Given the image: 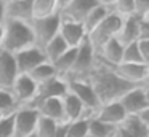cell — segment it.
Instances as JSON below:
<instances>
[{"instance_id":"25","label":"cell","mask_w":149,"mask_h":137,"mask_svg":"<svg viewBox=\"0 0 149 137\" xmlns=\"http://www.w3.org/2000/svg\"><path fill=\"white\" fill-rule=\"evenodd\" d=\"M66 50H69V46L64 43V40H63L59 35L53 37L52 40H50L48 43L42 48V51H43V54H45V57H47V61H48V62L56 61Z\"/></svg>"},{"instance_id":"34","label":"cell","mask_w":149,"mask_h":137,"mask_svg":"<svg viewBox=\"0 0 149 137\" xmlns=\"http://www.w3.org/2000/svg\"><path fill=\"white\" fill-rule=\"evenodd\" d=\"M136 45H138V51H139V56H141L143 62L149 64V38L136 40Z\"/></svg>"},{"instance_id":"37","label":"cell","mask_w":149,"mask_h":137,"mask_svg":"<svg viewBox=\"0 0 149 137\" xmlns=\"http://www.w3.org/2000/svg\"><path fill=\"white\" fill-rule=\"evenodd\" d=\"M53 137H66V123H61V124H59Z\"/></svg>"},{"instance_id":"16","label":"cell","mask_w":149,"mask_h":137,"mask_svg":"<svg viewBox=\"0 0 149 137\" xmlns=\"http://www.w3.org/2000/svg\"><path fill=\"white\" fill-rule=\"evenodd\" d=\"M18 73L19 72L15 62V56L8 51L0 50V88L10 89Z\"/></svg>"},{"instance_id":"7","label":"cell","mask_w":149,"mask_h":137,"mask_svg":"<svg viewBox=\"0 0 149 137\" xmlns=\"http://www.w3.org/2000/svg\"><path fill=\"white\" fill-rule=\"evenodd\" d=\"M119 104L125 110L127 115H138L139 112L149 108V94L148 85L133 86L119 99Z\"/></svg>"},{"instance_id":"29","label":"cell","mask_w":149,"mask_h":137,"mask_svg":"<svg viewBox=\"0 0 149 137\" xmlns=\"http://www.w3.org/2000/svg\"><path fill=\"white\" fill-rule=\"evenodd\" d=\"M88 136V118L66 123V137H87Z\"/></svg>"},{"instance_id":"27","label":"cell","mask_w":149,"mask_h":137,"mask_svg":"<svg viewBox=\"0 0 149 137\" xmlns=\"http://www.w3.org/2000/svg\"><path fill=\"white\" fill-rule=\"evenodd\" d=\"M59 124L61 123H56V121L50 120V118H45V116H40L39 115L36 129H34V136L36 137H53Z\"/></svg>"},{"instance_id":"28","label":"cell","mask_w":149,"mask_h":137,"mask_svg":"<svg viewBox=\"0 0 149 137\" xmlns=\"http://www.w3.org/2000/svg\"><path fill=\"white\" fill-rule=\"evenodd\" d=\"M116 127L111 124L101 123L95 118H88V136L90 137H112Z\"/></svg>"},{"instance_id":"36","label":"cell","mask_w":149,"mask_h":137,"mask_svg":"<svg viewBox=\"0 0 149 137\" xmlns=\"http://www.w3.org/2000/svg\"><path fill=\"white\" fill-rule=\"evenodd\" d=\"M96 3H98V5H101V6H104V8H107V10H112L116 0H96Z\"/></svg>"},{"instance_id":"26","label":"cell","mask_w":149,"mask_h":137,"mask_svg":"<svg viewBox=\"0 0 149 137\" xmlns=\"http://www.w3.org/2000/svg\"><path fill=\"white\" fill-rule=\"evenodd\" d=\"M109 11H111V10L104 8V6H101V5H96V6H95V8L87 14V18L84 19V22H82L85 32L88 34V32L93 30V29L96 27V25L100 24V22L103 21L104 18H106V14H107Z\"/></svg>"},{"instance_id":"5","label":"cell","mask_w":149,"mask_h":137,"mask_svg":"<svg viewBox=\"0 0 149 137\" xmlns=\"http://www.w3.org/2000/svg\"><path fill=\"white\" fill-rule=\"evenodd\" d=\"M66 83H68V92H71L72 96H75L82 102V105L88 113V118H91V115L101 105L91 85L87 80H66Z\"/></svg>"},{"instance_id":"43","label":"cell","mask_w":149,"mask_h":137,"mask_svg":"<svg viewBox=\"0 0 149 137\" xmlns=\"http://www.w3.org/2000/svg\"><path fill=\"white\" fill-rule=\"evenodd\" d=\"M87 137H90V136H87Z\"/></svg>"},{"instance_id":"42","label":"cell","mask_w":149,"mask_h":137,"mask_svg":"<svg viewBox=\"0 0 149 137\" xmlns=\"http://www.w3.org/2000/svg\"><path fill=\"white\" fill-rule=\"evenodd\" d=\"M112 137H116V136H112Z\"/></svg>"},{"instance_id":"18","label":"cell","mask_w":149,"mask_h":137,"mask_svg":"<svg viewBox=\"0 0 149 137\" xmlns=\"http://www.w3.org/2000/svg\"><path fill=\"white\" fill-rule=\"evenodd\" d=\"M122 53H123V45L114 37V38H109V40L96 51V57L100 61H103L104 64L114 67V65L122 62Z\"/></svg>"},{"instance_id":"31","label":"cell","mask_w":149,"mask_h":137,"mask_svg":"<svg viewBox=\"0 0 149 137\" xmlns=\"http://www.w3.org/2000/svg\"><path fill=\"white\" fill-rule=\"evenodd\" d=\"M122 62H130V64H144L139 56L138 51V45L136 41L133 43H128L123 46V53H122Z\"/></svg>"},{"instance_id":"17","label":"cell","mask_w":149,"mask_h":137,"mask_svg":"<svg viewBox=\"0 0 149 137\" xmlns=\"http://www.w3.org/2000/svg\"><path fill=\"white\" fill-rule=\"evenodd\" d=\"M66 92H68V83H66V80H63L61 76H55V78H52L48 81L37 86V92H36V97L34 99H37V101L52 99V97L61 99Z\"/></svg>"},{"instance_id":"38","label":"cell","mask_w":149,"mask_h":137,"mask_svg":"<svg viewBox=\"0 0 149 137\" xmlns=\"http://www.w3.org/2000/svg\"><path fill=\"white\" fill-rule=\"evenodd\" d=\"M5 2L7 0H0V24H3L5 21Z\"/></svg>"},{"instance_id":"10","label":"cell","mask_w":149,"mask_h":137,"mask_svg":"<svg viewBox=\"0 0 149 137\" xmlns=\"http://www.w3.org/2000/svg\"><path fill=\"white\" fill-rule=\"evenodd\" d=\"M96 0H69L64 6L58 11L59 19L74 22H84L87 14L96 6Z\"/></svg>"},{"instance_id":"30","label":"cell","mask_w":149,"mask_h":137,"mask_svg":"<svg viewBox=\"0 0 149 137\" xmlns=\"http://www.w3.org/2000/svg\"><path fill=\"white\" fill-rule=\"evenodd\" d=\"M16 108H18V104L15 101L13 94L10 92V89L0 88V115L13 113Z\"/></svg>"},{"instance_id":"12","label":"cell","mask_w":149,"mask_h":137,"mask_svg":"<svg viewBox=\"0 0 149 137\" xmlns=\"http://www.w3.org/2000/svg\"><path fill=\"white\" fill-rule=\"evenodd\" d=\"M10 92L13 94L18 107H21V105L27 104L29 101H32L36 97L37 85L31 80V76L27 73H18V76L15 78L13 85L10 88Z\"/></svg>"},{"instance_id":"11","label":"cell","mask_w":149,"mask_h":137,"mask_svg":"<svg viewBox=\"0 0 149 137\" xmlns=\"http://www.w3.org/2000/svg\"><path fill=\"white\" fill-rule=\"evenodd\" d=\"M13 56H15V62H16V67H18V72L19 73H29L34 67H37L39 64L47 61L42 48L36 46V45L18 51Z\"/></svg>"},{"instance_id":"35","label":"cell","mask_w":149,"mask_h":137,"mask_svg":"<svg viewBox=\"0 0 149 137\" xmlns=\"http://www.w3.org/2000/svg\"><path fill=\"white\" fill-rule=\"evenodd\" d=\"M136 14H149V0H133Z\"/></svg>"},{"instance_id":"4","label":"cell","mask_w":149,"mask_h":137,"mask_svg":"<svg viewBox=\"0 0 149 137\" xmlns=\"http://www.w3.org/2000/svg\"><path fill=\"white\" fill-rule=\"evenodd\" d=\"M122 16H119L117 13L109 11L106 14V18L96 25L91 32L87 34V40L90 41V45L93 46L95 53L106 43L109 38H114L119 32L120 25H122Z\"/></svg>"},{"instance_id":"20","label":"cell","mask_w":149,"mask_h":137,"mask_svg":"<svg viewBox=\"0 0 149 137\" xmlns=\"http://www.w3.org/2000/svg\"><path fill=\"white\" fill-rule=\"evenodd\" d=\"M139 37L138 34V14H132L122 19V25H120L119 32H117L116 38L125 46L128 43L136 41Z\"/></svg>"},{"instance_id":"24","label":"cell","mask_w":149,"mask_h":137,"mask_svg":"<svg viewBox=\"0 0 149 137\" xmlns=\"http://www.w3.org/2000/svg\"><path fill=\"white\" fill-rule=\"evenodd\" d=\"M74 59H75V48H69V50H66L56 61H53L52 65L55 67L56 75L61 76V78H64V76L71 72Z\"/></svg>"},{"instance_id":"33","label":"cell","mask_w":149,"mask_h":137,"mask_svg":"<svg viewBox=\"0 0 149 137\" xmlns=\"http://www.w3.org/2000/svg\"><path fill=\"white\" fill-rule=\"evenodd\" d=\"M0 137H13V113L0 115Z\"/></svg>"},{"instance_id":"6","label":"cell","mask_w":149,"mask_h":137,"mask_svg":"<svg viewBox=\"0 0 149 137\" xmlns=\"http://www.w3.org/2000/svg\"><path fill=\"white\" fill-rule=\"evenodd\" d=\"M29 24H31V30H32V37H34V45L39 48H43L53 37L58 35L59 14L43 18V19H32Z\"/></svg>"},{"instance_id":"21","label":"cell","mask_w":149,"mask_h":137,"mask_svg":"<svg viewBox=\"0 0 149 137\" xmlns=\"http://www.w3.org/2000/svg\"><path fill=\"white\" fill-rule=\"evenodd\" d=\"M119 127L132 134L133 137H149V124L143 123L136 115H127Z\"/></svg>"},{"instance_id":"13","label":"cell","mask_w":149,"mask_h":137,"mask_svg":"<svg viewBox=\"0 0 149 137\" xmlns=\"http://www.w3.org/2000/svg\"><path fill=\"white\" fill-rule=\"evenodd\" d=\"M125 116H127V113L122 108V105L119 104V101L101 104L100 107H98V110L91 115V118L101 121V123L111 124V126H114V127L119 126V124L125 120Z\"/></svg>"},{"instance_id":"41","label":"cell","mask_w":149,"mask_h":137,"mask_svg":"<svg viewBox=\"0 0 149 137\" xmlns=\"http://www.w3.org/2000/svg\"><path fill=\"white\" fill-rule=\"evenodd\" d=\"M29 137H36V136H34V134H32V136H29Z\"/></svg>"},{"instance_id":"39","label":"cell","mask_w":149,"mask_h":137,"mask_svg":"<svg viewBox=\"0 0 149 137\" xmlns=\"http://www.w3.org/2000/svg\"><path fill=\"white\" fill-rule=\"evenodd\" d=\"M68 2H69V0H56V3H58L59 10H61V8H63V6H64L66 3H68Z\"/></svg>"},{"instance_id":"3","label":"cell","mask_w":149,"mask_h":137,"mask_svg":"<svg viewBox=\"0 0 149 137\" xmlns=\"http://www.w3.org/2000/svg\"><path fill=\"white\" fill-rule=\"evenodd\" d=\"M96 62V53L90 41L85 38L77 48H75V59L72 69L63 80H87Z\"/></svg>"},{"instance_id":"9","label":"cell","mask_w":149,"mask_h":137,"mask_svg":"<svg viewBox=\"0 0 149 137\" xmlns=\"http://www.w3.org/2000/svg\"><path fill=\"white\" fill-rule=\"evenodd\" d=\"M114 72L123 80L133 86L148 85L149 80V64H130V62H120L112 67Z\"/></svg>"},{"instance_id":"2","label":"cell","mask_w":149,"mask_h":137,"mask_svg":"<svg viewBox=\"0 0 149 137\" xmlns=\"http://www.w3.org/2000/svg\"><path fill=\"white\" fill-rule=\"evenodd\" d=\"M2 29H3V37H2L0 50L15 54L34 45V37L29 22L5 19L3 24H2Z\"/></svg>"},{"instance_id":"19","label":"cell","mask_w":149,"mask_h":137,"mask_svg":"<svg viewBox=\"0 0 149 137\" xmlns=\"http://www.w3.org/2000/svg\"><path fill=\"white\" fill-rule=\"evenodd\" d=\"M61 104H63V113H64V123H72V121L82 120V118H88V113L85 110V107L82 105V102L75 96H72L71 92H66L63 96Z\"/></svg>"},{"instance_id":"15","label":"cell","mask_w":149,"mask_h":137,"mask_svg":"<svg viewBox=\"0 0 149 137\" xmlns=\"http://www.w3.org/2000/svg\"><path fill=\"white\" fill-rule=\"evenodd\" d=\"M5 19L31 22L32 21V0H7Z\"/></svg>"},{"instance_id":"1","label":"cell","mask_w":149,"mask_h":137,"mask_svg":"<svg viewBox=\"0 0 149 137\" xmlns=\"http://www.w3.org/2000/svg\"><path fill=\"white\" fill-rule=\"evenodd\" d=\"M87 81L91 85L95 94H96L100 104H107V102L119 101L128 89L133 88V85L123 81L111 65L104 64L96 57L93 69L88 75Z\"/></svg>"},{"instance_id":"14","label":"cell","mask_w":149,"mask_h":137,"mask_svg":"<svg viewBox=\"0 0 149 137\" xmlns=\"http://www.w3.org/2000/svg\"><path fill=\"white\" fill-rule=\"evenodd\" d=\"M58 35L64 40V43L69 48H77L87 38V32H85L84 25L80 22L64 21V19H59Z\"/></svg>"},{"instance_id":"23","label":"cell","mask_w":149,"mask_h":137,"mask_svg":"<svg viewBox=\"0 0 149 137\" xmlns=\"http://www.w3.org/2000/svg\"><path fill=\"white\" fill-rule=\"evenodd\" d=\"M27 75L31 76V80H32L37 86L45 83V81H48V80H52V78H55V76H58L55 72V67H53L52 62H48V61H45V62L39 64L37 67H34Z\"/></svg>"},{"instance_id":"8","label":"cell","mask_w":149,"mask_h":137,"mask_svg":"<svg viewBox=\"0 0 149 137\" xmlns=\"http://www.w3.org/2000/svg\"><path fill=\"white\" fill-rule=\"evenodd\" d=\"M39 113L32 108L18 107L13 112V137H29L34 134Z\"/></svg>"},{"instance_id":"40","label":"cell","mask_w":149,"mask_h":137,"mask_svg":"<svg viewBox=\"0 0 149 137\" xmlns=\"http://www.w3.org/2000/svg\"><path fill=\"white\" fill-rule=\"evenodd\" d=\"M2 37H3V29H2V24H0V46H2Z\"/></svg>"},{"instance_id":"22","label":"cell","mask_w":149,"mask_h":137,"mask_svg":"<svg viewBox=\"0 0 149 137\" xmlns=\"http://www.w3.org/2000/svg\"><path fill=\"white\" fill-rule=\"evenodd\" d=\"M59 6L56 0H32V19H43L58 14Z\"/></svg>"},{"instance_id":"32","label":"cell","mask_w":149,"mask_h":137,"mask_svg":"<svg viewBox=\"0 0 149 137\" xmlns=\"http://www.w3.org/2000/svg\"><path fill=\"white\" fill-rule=\"evenodd\" d=\"M111 11L117 13V14L122 16V18L136 14L135 13V2H133V0H116V3H114Z\"/></svg>"}]
</instances>
